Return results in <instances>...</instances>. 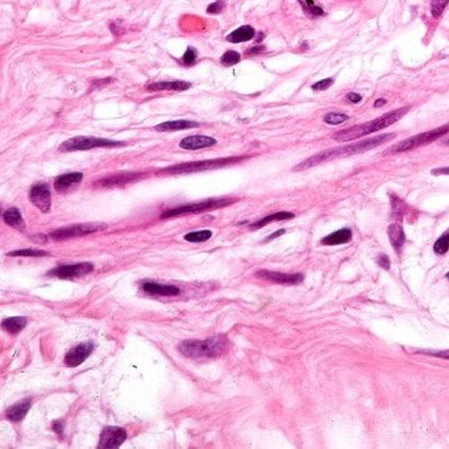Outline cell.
Instances as JSON below:
<instances>
[{"label":"cell","instance_id":"cell-1","mask_svg":"<svg viewBox=\"0 0 449 449\" xmlns=\"http://www.w3.org/2000/svg\"><path fill=\"white\" fill-rule=\"evenodd\" d=\"M395 137H397L395 133H389V135H381V136L373 137V139L362 140V141L355 142V144H350V145L346 146H341V148L328 149V150H324V152L319 153V154L312 155V157L307 158L306 161L302 162V164L297 165L294 168V170H306V169L313 168V166H317L320 164H323V162L331 161L333 158L348 157V155L368 152V150H372L373 148H377V146H379L383 142L389 141L391 139H395Z\"/></svg>","mask_w":449,"mask_h":449},{"label":"cell","instance_id":"cell-2","mask_svg":"<svg viewBox=\"0 0 449 449\" xmlns=\"http://www.w3.org/2000/svg\"><path fill=\"white\" fill-rule=\"evenodd\" d=\"M408 111H410V107H402L399 110L384 113L382 116L377 117V119L372 120V121H368L365 124H360V125H355L350 126V128H346V130L339 131V132L333 135V140L339 142H346L369 136L372 133L378 132V131L384 130V128H388V126L397 123L398 120H401Z\"/></svg>","mask_w":449,"mask_h":449},{"label":"cell","instance_id":"cell-3","mask_svg":"<svg viewBox=\"0 0 449 449\" xmlns=\"http://www.w3.org/2000/svg\"><path fill=\"white\" fill-rule=\"evenodd\" d=\"M179 352L190 359H215L228 350V339L226 336H213L206 340H187L179 344Z\"/></svg>","mask_w":449,"mask_h":449},{"label":"cell","instance_id":"cell-4","mask_svg":"<svg viewBox=\"0 0 449 449\" xmlns=\"http://www.w3.org/2000/svg\"><path fill=\"white\" fill-rule=\"evenodd\" d=\"M248 157H228V158H216V159H206V161H195V162H184L179 165L170 166V168L159 170V174H190V173L206 172V170H215V169L224 168L231 164L244 161Z\"/></svg>","mask_w":449,"mask_h":449},{"label":"cell","instance_id":"cell-5","mask_svg":"<svg viewBox=\"0 0 449 449\" xmlns=\"http://www.w3.org/2000/svg\"><path fill=\"white\" fill-rule=\"evenodd\" d=\"M449 132V125L440 126L436 130L428 131V132L420 133L416 136H412L410 139L404 140V141L398 142L394 146L389 148L383 154H394V153H402V152H408V150H412L415 148H419L422 145H427V144H431V142L436 141L437 139L443 137L445 133Z\"/></svg>","mask_w":449,"mask_h":449},{"label":"cell","instance_id":"cell-6","mask_svg":"<svg viewBox=\"0 0 449 449\" xmlns=\"http://www.w3.org/2000/svg\"><path fill=\"white\" fill-rule=\"evenodd\" d=\"M125 145L121 141H113L108 139H99V137H73L66 140L59 145V152H79V150H90L94 148H113V146Z\"/></svg>","mask_w":449,"mask_h":449},{"label":"cell","instance_id":"cell-7","mask_svg":"<svg viewBox=\"0 0 449 449\" xmlns=\"http://www.w3.org/2000/svg\"><path fill=\"white\" fill-rule=\"evenodd\" d=\"M233 202L235 201H231V199H207V201L199 202V203L184 204V206H179V207L166 210L165 212H162L161 219H169V217L183 216V215H191V213H199L206 212V211L216 210V208L220 207H226V206L233 203Z\"/></svg>","mask_w":449,"mask_h":449},{"label":"cell","instance_id":"cell-8","mask_svg":"<svg viewBox=\"0 0 449 449\" xmlns=\"http://www.w3.org/2000/svg\"><path fill=\"white\" fill-rule=\"evenodd\" d=\"M106 226H99V224H75V226L59 228L50 233V237L54 240H68L73 237H81L90 235L97 231L104 230Z\"/></svg>","mask_w":449,"mask_h":449},{"label":"cell","instance_id":"cell-9","mask_svg":"<svg viewBox=\"0 0 449 449\" xmlns=\"http://www.w3.org/2000/svg\"><path fill=\"white\" fill-rule=\"evenodd\" d=\"M94 270V265L90 262H79V264H70V265H59L55 269L48 272L50 277L62 278V279H70L86 275Z\"/></svg>","mask_w":449,"mask_h":449},{"label":"cell","instance_id":"cell-10","mask_svg":"<svg viewBox=\"0 0 449 449\" xmlns=\"http://www.w3.org/2000/svg\"><path fill=\"white\" fill-rule=\"evenodd\" d=\"M126 440V431L121 427H106L101 435L98 448L113 449L119 448Z\"/></svg>","mask_w":449,"mask_h":449},{"label":"cell","instance_id":"cell-11","mask_svg":"<svg viewBox=\"0 0 449 449\" xmlns=\"http://www.w3.org/2000/svg\"><path fill=\"white\" fill-rule=\"evenodd\" d=\"M29 199L41 212L48 213L52 207V194L48 184L37 183L29 191Z\"/></svg>","mask_w":449,"mask_h":449},{"label":"cell","instance_id":"cell-12","mask_svg":"<svg viewBox=\"0 0 449 449\" xmlns=\"http://www.w3.org/2000/svg\"><path fill=\"white\" fill-rule=\"evenodd\" d=\"M94 350V344L92 343H82L79 345L71 348L65 357V364L69 368H77L81 364H83L86 360L90 357V355Z\"/></svg>","mask_w":449,"mask_h":449},{"label":"cell","instance_id":"cell-13","mask_svg":"<svg viewBox=\"0 0 449 449\" xmlns=\"http://www.w3.org/2000/svg\"><path fill=\"white\" fill-rule=\"evenodd\" d=\"M257 277L279 284H298L304 279V275L302 273L287 274V273L269 272V270H260L257 272Z\"/></svg>","mask_w":449,"mask_h":449},{"label":"cell","instance_id":"cell-14","mask_svg":"<svg viewBox=\"0 0 449 449\" xmlns=\"http://www.w3.org/2000/svg\"><path fill=\"white\" fill-rule=\"evenodd\" d=\"M141 177L142 174H136V173H119V174L103 178V179L98 182L97 186H101V187H117V186H124V184L130 183V182L140 179Z\"/></svg>","mask_w":449,"mask_h":449},{"label":"cell","instance_id":"cell-15","mask_svg":"<svg viewBox=\"0 0 449 449\" xmlns=\"http://www.w3.org/2000/svg\"><path fill=\"white\" fill-rule=\"evenodd\" d=\"M141 288L150 295H161V297H174L181 294V290L173 284H162L157 282H145Z\"/></svg>","mask_w":449,"mask_h":449},{"label":"cell","instance_id":"cell-16","mask_svg":"<svg viewBox=\"0 0 449 449\" xmlns=\"http://www.w3.org/2000/svg\"><path fill=\"white\" fill-rule=\"evenodd\" d=\"M30 406H32V398H26L24 401L17 402L10 408H7L6 418L11 422H21L30 410Z\"/></svg>","mask_w":449,"mask_h":449},{"label":"cell","instance_id":"cell-17","mask_svg":"<svg viewBox=\"0 0 449 449\" xmlns=\"http://www.w3.org/2000/svg\"><path fill=\"white\" fill-rule=\"evenodd\" d=\"M216 144V140L208 136H188L183 139L179 144L182 149H187V150H197V149L208 148L213 146Z\"/></svg>","mask_w":449,"mask_h":449},{"label":"cell","instance_id":"cell-18","mask_svg":"<svg viewBox=\"0 0 449 449\" xmlns=\"http://www.w3.org/2000/svg\"><path fill=\"white\" fill-rule=\"evenodd\" d=\"M82 179H83V174L82 173H69V174L59 175V177L55 178L54 188L58 193H65L69 188L77 186Z\"/></svg>","mask_w":449,"mask_h":449},{"label":"cell","instance_id":"cell-19","mask_svg":"<svg viewBox=\"0 0 449 449\" xmlns=\"http://www.w3.org/2000/svg\"><path fill=\"white\" fill-rule=\"evenodd\" d=\"M195 126H199V124L195 123V121L174 120V121H165V123L158 124L157 126H154V130L158 131V132H175V131L190 130V128H195Z\"/></svg>","mask_w":449,"mask_h":449},{"label":"cell","instance_id":"cell-20","mask_svg":"<svg viewBox=\"0 0 449 449\" xmlns=\"http://www.w3.org/2000/svg\"><path fill=\"white\" fill-rule=\"evenodd\" d=\"M191 87V83L184 81H173V82H157L146 86L148 91H186Z\"/></svg>","mask_w":449,"mask_h":449},{"label":"cell","instance_id":"cell-21","mask_svg":"<svg viewBox=\"0 0 449 449\" xmlns=\"http://www.w3.org/2000/svg\"><path fill=\"white\" fill-rule=\"evenodd\" d=\"M3 220L6 221V224L11 226L15 230L20 231V232H25V221H24L21 213L16 207L8 208L3 213Z\"/></svg>","mask_w":449,"mask_h":449},{"label":"cell","instance_id":"cell-22","mask_svg":"<svg viewBox=\"0 0 449 449\" xmlns=\"http://www.w3.org/2000/svg\"><path fill=\"white\" fill-rule=\"evenodd\" d=\"M350 240H352V231L344 228V230L336 231V232L331 233L324 239H322V244L323 245H340V244H346Z\"/></svg>","mask_w":449,"mask_h":449},{"label":"cell","instance_id":"cell-23","mask_svg":"<svg viewBox=\"0 0 449 449\" xmlns=\"http://www.w3.org/2000/svg\"><path fill=\"white\" fill-rule=\"evenodd\" d=\"M254 35L255 30L253 29V26L242 25L227 36V40L230 42H233V44H239V42H245L252 40L254 37Z\"/></svg>","mask_w":449,"mask_h":449},{"label":"cell","instance_id":"cell-24","mask_svg":"<svg viewBox=\"0 0 449 449\" xmlns=\"http://www.w3.org/2000/svg\"><path fill=\"white\" fill-rule=\"evenodd\" d=\"M26 323H28V320L23 316L8 317V319H4L2 322V327H3V330H6L7 332L12 333V335H17V333L21 332L25 328Z\"/></svg>","mask_w":449,"mask_h":449},{"label":"cell","instance_id":"cell-25","mask_svg":"<svg viewBox=\"0 0 449 449\" xmlns=\"http://www.w3.org/2000/svg\"><path fill=\"white\" fill-rule=\"evenodd\" d=\"M388 233L389 239L391 241V245L394 246V249H397V250H401L404 241H406V235L403 232V228L399 224H391L389 227Z\"/></svg>","mask_w":449,"mask_h":449},{"label":"cell","instance_id":"cell-26","mask_svg":"<svg viewBox=\"0 0 449 449\" xmlns=\"http://www.w3.org/2000/svg\"><path fill=\"white\" fill-rule=\"evenodd\" d=\"M294 217V213L291 212H275L272 213V215H269V216L264 217V219L259 220V221H255L250 226V230H260L262 227L268 226L269 223H272V221H282V220H288V219H293Z\"/></svg>","mask_w":449,"mask_h":449},{"label":"cell","instance_id":"cell-27","mask_svg":"<svg viewBox=\"0 0 449 449\" xmlns=\"http://www.w3.org/2000/svg\"><path fill=\"white\" fill-rule=\"evenodd\" d=\"M299 3H301L302 8L308 16L319 17L324 15V11L322 10V7L315 3V0H299Z\"/></svg>","mask_w":449,"mask_h":449},{"label":"cell","instance_id":"cell-28","mask_svg":"<svg viewBox=\"0 0 449 449\" xmlns=\"http://www.w3.org/2000/svg\"><path fill=\"white\" fill-rule=\"evenodd\" d=\"M212 237V232L208 230L197 231V232H190L184 235V240L190 242H204Z\"/></svg>","mask_w":449,"mask_h":449},{"label":"cell","instance_id":"cell-29","mask_svg":"<svg viewBox=\"0 0 449 449\" xmlns=\"http://www.w3.org/2000/svg\"><path fill=\"white\" fill-rule=\"evenodd\" d=\"M7 255H11V257H45V255H49V253L44 252V250H36V249H21V250H13V252L7 253Z\"/></svg>","mask_w":449,"mask_h":449},{"label":"cell","instance_id":"cell-30","mask_svg":"<svg viewBox=\"0 0 449 449\" xmlns=\"http://www.w3.org/2000/svg\"><path fill=\"white\" fill-rule=\"evenodd\" d=\"M240 61H241V55H240L237 52H232V50L226 52L223 55H221V58H220L221 65L227 66V68H228V66L236 65V63H239Z\"/></svg>","mask_w":449,"mask_h":449},{"label":"cell","instance_id":"cell-31","mask_svg":"<svg viewBox=\"0 0 449 449\" xmlns=\"http://www.w3.org/2000/svg\"><path fill=\"white\" fill-rule=\"evenodd\" d=\"M449 249V232L444 233L443 236H440L437 239V241L435 242V245H433V250L435 253L437 254H444V253L448 252Z\"/></svg>","mask_w":449,"mask_h":449},{"label":"cell","instance_id":"cell-32","mask_svg":"<svg viewBox=\"0 0 449 449\" xmlns=\"http://www.w3.org/2000/svg\"><path fill=\"white\" fill-rule=\"evenodd\" d=\"M348 120V116L344 115V113H339V112H331V113H327L326 116H324V121L327 124H331V125H339V124L344 123Z\"/></svg>","mask_w":449,"mask_h":449},{"label":"cell","instance_id":"cell-33","mask_svg":"<svg viewBox=\"0 0 449 449\" xmlns=\"http://www.w3.org/2000/svg\"><path fill=\"white\" fill-rule=\"evenodd\" d=\"M449 0H431V11L433 17H439L445 10Z\"/></svg>","mask_w":449,"mask_h":449},{"label":"cell","instance_id":"cell-34","mask_svg":"<svg viewBox=\"0 0 449 449\" xmlns=\"http://www.w3.org/2000/svg\"><path fill=\"white\" fill-rule=\"evenodd\" d=\"M195 59H197V50H195L194 48H188L187 50H186V53L183 54V57H182V62L187 66L193 65L195 62Z\"/></svg>","mask_w":449,"mask_h":449},{"label":"cell","instance_id":"cell-35","mask_svg":"<svg viewBox=\"0 0 449 449\" xmlns=\"http://www.w3.org/2000/svg\"><path fill=\"white\" fill-rule=\"evenodd\" d=\"M332 84H333L332 78H327V79H323V81L316 82V83L312 84L311 87H312V90L315 91H324L327 90V88H330Z\"/></svg>","mask_w":449,"mask_h":449},{"label":"cell","instance_id":"cell-36","mask_svg":"<svg viewBox=\"0 0 449 449\" xmlns=\"http://www.w3.org/2000/svg\"><path fill=\"white\" fill-rule=\"evenodd\" d=\"M224 6H226V0H217L215 3H212L211 6H208L207 12L212 13V15H217L223 11Z\"/></svg>","mask_w":449,"mask_h":449},{"label":"cell","instance_id":"cell-37","mask_svg":"<svg viewBox=\"0 0 449 449\" xmlns=\"http://www.w3.org/2000/svg\"><path fill=\"white\" fill-rule=\"evenodd\" d=\"M377 264L383 269L390 268V260H389V257L386 254H379L377 257Z\"/></svg>","mask_w":449,"mask_h":449},{"label":"cell","instance_id":"cell-38","mask_svg":"<svg viewBox=\"0 0 449 449\" xmlns=\"http://www.w3.org/2000/svg\"><path fill=\"white\" fill-rule=\"evenodd\" d=\"M265 52V46L264 45H257V46H253V48L248 49L246 50V55H257V54H261V53Z\"/></svg>","mask_w":449,"mask_h":449},{"label":"cell","instance_id":"cell-39","mask_svg":"<svg viewBox=\"0 0 449 449\" xmlns=\"http://www.w3.org/2000/svg\"><path fill=\"white\" fill-rule=\"evenodd\" d=\"M346 99H348V102H350V103H360V102L362 101V97L360 94H357V92H349V94L346 95Z\"/></svg>","mask_w":449,"mask_h":449},{"label":"cell","instance_id":"cell-40","mask_svg":"<svg viewBox=\"0 0 449 449\" xmlns=\"http://www.w3.org/2000/svg\"><path fill=\"white\" fill-rule=\"evenodd\" d=\"M52 427L55 432L59 433V435H62V432H63V423H62V422H59V420H55V422H53Z\"/></svg>","mask_w":449,"mask_h":449},{"label":"cell","instance_id":"cell-41","mask_svg":"<svg viewBox=\"0 0 449 449\" xmlns=\"http://www.w3.org/2000/svg\"><path fill=\"white\" fill-rule=\"evenodd\" d=\"M433 175H441V174H449V168H443V169H435L432 170Z\"/></svg>","mask_w":449,"mask_h":449},{"label":"cell","instance_id":"cell-42","mask_svg":"<svg viewBox=\"0 0 449 449\" xmlns=\"http://www.w3.org/2000/svg\"><path fill=\"white\" fill-rule=\"evenodd\" d=\"M286 232V231L284 230H281V231H278V232H275V233H273V235H270V236L268 237V239H266V241H270V240H273V239H275V237H279V236H282V235H283V233Z\"/></svg>","mask_w":449,"mask_h":449},{"label":"cell","instance_id":"cell-43","mask_svg":"<svg viewBox=\"0 0 449 449\" xmlns=\"http://www.w3.org/2000/svg\"><path fill=\"white\" fill-rule=\"evenodd\" d=\"M428 355H432V356H437V357H443V359H449V352H437V353H428Z\"/></svg>","mask_w":449,"mask_h":449},{"label":"cell","instance_id":"cell-44","mask_svg":"<svg viewBox=\"0 0 449 449\" xmlns=\"http://www.w3.org/2000/svg\"><path fill=\"white\" fill-rule=\"evenodd\" d=\"M384 104H386V101H384V99H378V101L374 102L375 108H378V107H381V106H384Z\"/></svg>","mask_w":449,"mask_h":449},{"label":"cell","instance_id":"cell-45","mask_svg":"<svg viewBox=\"0 0 449 449\" xmlns=\"http://www.w3.org/2000/svg\"><path fill=\"white\" fill-rule=\"evenodd\" d=\"M443 144H444V145H448V146H449V140H446V141H444Z\"/></svg>","mask_w":449,"mask_h":449},{"label":"cell","instance_id":"cell-46","mask_svg":"<svg viewBox=\"0 0 449 449\" xmlns=\"http://www.w3.org/2000/svg\"><path fill=\"white\" fill-rule=\"evenodd\" d=\"M446 278H448V279H449V273H448V274H446Z\"/></svg>","mask_w":449,"mask_h":449}]
</instances>
